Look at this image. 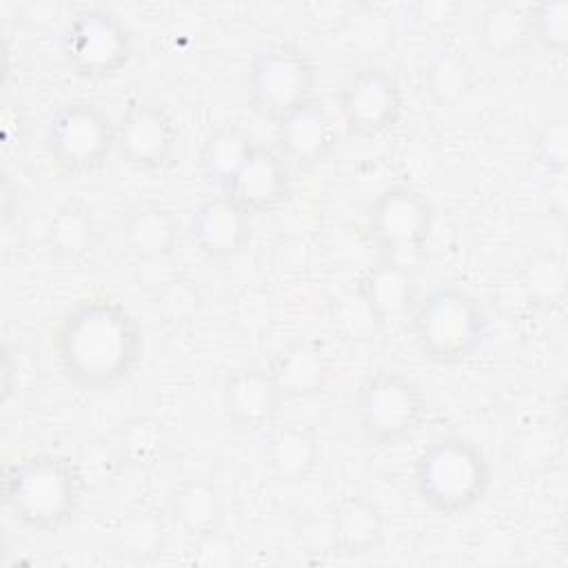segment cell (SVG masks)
I'll list each match as a JSON object with an SVG mask.
<instances>
[{"label":"cell","instance_id":"cell-1","mask_svg":"<svg viewBox=\"0 0 568 568\" xmlns=\"http://www.w3.org/2000/svg\"><path fill=\"white\" fill-rule=\"evenodd\" d=\"M51 348L71 384L84 390H109L124 384L140 366L144 335L122 302L91 295L58 317Z\"/></svg>","mask_w":568,"mask_h":568},{"label":"cell","instance_id":"cell-2","mask_svg":"<svg viewBox=\"0 0 568 568\" xmlns=\"http://www.w3.org/2000/svg\"><path fill=\"white\" fill-rule=\"evenodd\" d=\"M82 493L73 457L60 453H31L2 468V504L29 530H60L75 515Z\"/></svg>","mask_w":568,"mask_h":568},{"label":"cell","instance_id":"cell-3","mask_svg":"<svg viewBox=\"0 0 568 568\" xmlns=\"http://www.w3.org/2000/svg\"><path fill=\"white\" fill-rule=\"evenodd\" d=\"M413 484L426 508L442 517H459L490 490L493 464L477 442L464 435H442L417 453Z\"/></svg>","mask_w":568,"mask_h":568},{"label":"cell","instance_id":"cell-4","mask_svg":"<svg viewBox=\"0 0 568 568\" xmlns=\"http://www.w3.org/2000/svg\"><path fill=\"white\" fill-rule=\"evenodd\" d=\"M410 333L424 359L437 366H457L484 348L490 317L468 291L437 286L417 300L410 313Z\"/></svg>","mask_w":568,"mask_h":568},{"label":"cell","instance_id":"cell-5","mask_svg":"<svg viewBox=\"0 0 568 568\" xmlns=\"http://www.w3.org/2000/svg\"><path fill=\"white\" fill-rule=\"evenodd\" d=\"M353 417L368 444L399 446L422 428L426 397L413 377L399 371H377L357 386Z\"/></svg>","mask_w":568,"mask_h":568},{"label":"cell","instance_id":"cell-6","mask_svg":"<svg viewBox=\"0 0 568 568\" xmlns=\"http://www.w3.org/2000/svg\"><path fill=\"white\" fill-rule=\"evenodd\" d=\"M315 84V62L293 42L264 44L246 64L244 89L248 104L260 118L273 124L313 100Z\"/></svg>","mask_w":568,"mask_h":568},{"label":"cell","instance_id":"cell-7","mask_svg":"<svg viewBox=\"0 0 568 568\" xmlns=\"http://www.w3.org/2000/svg\"><path fill=\"white\" fill-rule=\"evenodd\" d=\"M44 151L58 171L89 175L115 151V120L91 100L64 102L47 122Z\"/></svg>","mask_w":568,"mask_h":568},{"label":"cell","instance_id":"cell-8","mask_svg":"<svg viewBox=\"0 0 568 568\" xmlns=\"http://www.w3.org/2000/svg\"><path fill=\"white\" fill-rule=\"evenodd\" d=\"M67 69L91 82L120 75L135 55V42L129 27L104 7H84L75 11L60 42Z\"/></svg>","mask_w":568,"mask_h":568},{"label":"cell","instance_id":"cell-9","mask_svg":"<svg viewBox=\"0 0 568 568\" xmlns=\"http://www.w3.org/2000/svg\"><path fill=\"white\" fill-rule=\"evenodd\" d=\"M433 222V204L419 189L393 184L368 204L364 229L377 257L404 262L406 255H415L428 244Z\"/></svg>","mask_w":568,"mask_h":568},{"label":"cell","instance_id":"cell-10","mask_svg":"<svg viewBox=\"0 0 568 568\" xmlns=\"http://www.w3.org/2000/svg\"><path fill=\"white\" fill-rule=\"evenodd\" d=\"M337 111L344 129L355 138H377L395 129L404 111L397 78L379 67L366 64L348 75L339 89Z\"/></svg>","mask_w":568,"mask_h":568},{"label":"cell","instance_id":"cell-11","mask_svg":"<svg viewBox=\"0 0 568 568\" xmlns=\"http://www.w3.org/2000/svg\"><path fill=\"white\" fill-rule=\"evenodd\" d=\"M178 140L173 115L155 100H138L115 120V153L138 171L164 169L175 155Z\"/></svg>","mask_w":568,"mask_h":568},{"label":"cell","instance_id":"cell-12","mask_svg":"<svg viewBox=\"0 0 568 568\" xmlns=\"http://www.w3.org/2000/svg\"><path fill=\"white\" fill-rule=\"evenodd\" d=\"M286 397L266 366H244L222 384V413L235 430H266Z\"/></svg>","mask_w":568,"mask_h":568},{"label":"cell","instance_id":"cell-13","mask_svg":"<svg viewBox=\"0 0 568 568\" xmlns=\"http://www.w3.org/2000/svg\"><path fill=\"white\" fill-rule=\"evenodd\" d=\"M280 155L300 169L326 160L337 146V126L320 100H308L275 122Z\"/></svg>","mask_w":568,"mask_h":568},{"label":"cell","instance_id":"cell-14","mask_svg":"<svg viewBox=\"0 0 568 568\" xmlns=\"http://www.w3.org/2000/svg\"><path fill=\"white\" fill-rule=\"evenodd\" d=\"M189 235L195 248L209 260H231L251 240V213L233 197L220 193L204 200L189 220Z\"/></svg>","mask_w":568,"mask_h":568},{"label":"cell","instance_id":"cell-15","mask_svg":"<svg viewBox=\"0 0 568 568\" xmlns=\"http://www.w3.org/2000/svg\"><path fill=\"white\" fill-rule=\"evenodd\" d=\"M224 195L251 215L273 213L291 197V166L277 151L257 144Z\"/></svg>","mask_w":568,"mask_h":568},{"label":"cell","instance_id":"cell-16","mask_svg":"<svg viewBox=\"0 0 568 568\" xmlns=\"http://www.w3.org/2000/svg\"><path fill=\"white\" fill-rule=\"evenodd\" d=\"M357 295L368 317L379 326L410 315L419 300L408 266L390 257H377V262L362 273L357 280Z\"/></svg>","mask_w":568,"mask_h":568},{"label":"cell","instance_id":"cell-17","mask_svg":"<svg viewBox=\"0 0 568 568\" xmlns=\"http://www.w3.org/2000/svg\"><path fill=\"white\" fill-rule=\"evenodd\" d=\"M320 435L311 424H271L262 442L266 473L280 484H300L313 477L320 464Z\"/></svg>","mask_w":568,"mask_h":568},{"label":"cell","instance_id":"cell-18","mask_svg":"<svg viewBox=\"0 0 568 568\" xmlns=\"http://www.w3.org/2000/svg\"><path fill=\"white\" fill-rule=\"evenodd\" d=\"M286 399L320 397L333 377L331 355L313 339L284 344L266 366Z\"/></svg>","mask_w":568,"mask_h":568},{"label":"cell","instance_id":"cell-19","mask_svg":"<svg viewBox=\"0 0 568 568\" xmlns=\"http://www.w3.org/2000/svg\"><path fill=\"white\" fill-rule=\"evenodd\" d=\"M331 537L337 555L348 559L368 557L386 539V515L366 495H344L331 510Z\"/></svg>","mask_w":568,"mask_h":568},{"label":"cell","instance_id":"cell-20","mask_svg":"<svg viewBox=\"0 0 568 568\" xmlns=\"http://www.w3.org/2000/svg\"><path fill=\"white\" fill-rule=\"evenodd\" d=\"M122 242L140 262L169 260L180 244V222L171 209L155 202H142L126 213Z\"/></svg>","mask_w":568,"mask_h":568},{"label":"cell","instance_id":"cell-21","mask_svg":"<svg viewBox=\"0 0 568 568\" xmlns=\"http://www.w3.org/2000/svg\"><path fill=\"white\" fill-rule=\"evenodd\" d=\"M100 240L102 233L95 213L78 200L60 204L44 226V246L58 262L73 264L87 260L95 253Z\"/></svg>","mask_w":568,"mask_h":568},{"label":"cell","instance_id":"cell-22","mask_svg":"<svg viewBox=\"0 0 568 568\" xmlns=\"http://www.w3.org/2000/svg\"><path fill=\"white\" fill-rule=\"evenodd\" d=\"M171 519L191 537L222 530L226 519V499L217 484L206 477H189L175 484L169 495Z\"/></svg>","mask_w":568,"mask_h":568},{"label":"cell","instance_id":"cell-23","mask_svg":"<svg viewBox=\"0 0 568 568\" xmlns=\"http://www.w3.org/2000/svg\"><path fill=\"white\" fill-rule=\"evenodd\" d=\"M255 146L257 142L246 129L237 124L215 126L213 131H209L200 149L202 175L222 193H226V189L242 171Z\"/></svg>","mask_w":568,"mask_h":568},{"label":"cell","instance_id":"cell-24","mask_svg":"<svg viewBox=\"0 0 568 568\" xmlns=\"http://www.w3.org/2000/svg\"><path fill=\"white\" fill-rule=\"evenodd\" d=\"M124 468L149 470L164 462L171 444L169 426L155 415H131L113 433Z\"/></svg>","mask_w":568,"mask_h":568},{"label":"cell","instance_id":"cell-25","mask_svg":"<svg viewBox=\"0 0 568 568\" xmlns=\"http://www.w3.org/2000/svg\"><path fill=\"white\" fill-rule=\"evenodd\" d=\"M166 544V521L153 508H135L122 515L113 528L115 552L138 566L155 564Z\"/></svg>","mask_w":568,"mask_h":568},{"label":"cell","instance_id":"cell-26","mask_svg":"<svg viewBox=\"0 0 568 568\" xmlns=\"http://www.w3.org/2000/svg\"><path fill=\"white\" fill-rule=\"evenodd\" d=\"M475 36L481 49L493 58H513L530 42L524 7L499 0L486 4L475 20Z\"/></svg>","mask_w":568,"mask_h":568},{"label":"cell","instance_id":"cell-27","mask_svg":"<svg viewBox=\"0 0 568 568\" xmlns=\"http://www.w3.org/2000/svg\"><path fill=\"white\" fill-rule=\"evenodd\" d=\"M530 42L546 53L564 55L568 49V2L539 0L524 7Z\"/></svg>","mask_w":568,"mask_h":568},{"label":"cell","instance_id":"cell-28","mask_svg":"<svg viewBox=\"0 0 568 568\" xmlns=\"http://www.w3.org/2000/svg\"><path fill=\"white\" fill-rule=\"evenodd\" d=\"M78 475L82 479L84 490H100L115 481V477L124 470L122 457L113 437H91L78 446L73 457Z\"/></svg>","mask_w":568,"mask_h":568},{"label":"cell","instance_id":"cell-29","mask_svg":"<svg viewBox=\"0 0 568 568\" xmlns=\"http://www.w3.org/2000/svg\"><path fill=\"white\" fill-rule=\"evenodd\" d=\"M153 308L158 317L173 328L191 324L202 308V293L191 277L175 275L155 291Z\"/></svg>","mask_w":568,"mask_h":568},{"label":"cell","instance_id":"cell-30","mask_svg":"<svg viewBox=\"0 0 568 568\" xmlns=\"http://www.w3.org/2000/svg\"><path fill=\"white\" fill-rule=\"evenodd\" d=\"M470 64L464 51L444 49L439 51L428 69H426V84L430 95L437 102H453L470 87Z\"/></svg>","mask_w":568,"mask_h":568},{"label":"cell","instance_id":"cell-31","mask_svg":"<svg viewBox=\"0 0 568 568\" xmlns=\"http://www.w3.org/2000/svg\"><path fill=\"white\" fill-rule=\"evenodd\" d=\"M532 160L546 175L566 173L568 166V124L564 118H550L532 140Z\"/></svg>","mask_w":568,"mask_h":568},{"label":"cell","instance_id":"cell-32","mask_svg":"<svg viewBox=\"0 0 568 568\" xmlns=\"http://www.w3.org/2000/svg\"><path fill=\"white\" fill-rule=\"evenodd\" d=\"M564 266L552 255H541L530 262L524 273V286L532 304L555 306L564 300Z\"/></svg>","mask_w":568,"mask_h":568},{"label":"cell","instance_id":"cell-33","mask_svg":"<svg viewBox=\"0 0 568 568\" xmlns=\"http://www.w3.org/2000/svg\"><path fill=\"white\" fill-rule=\"evenodd\" d=\"M193 559H195V564L209 566V568L211 566L222 568V566L240 564L235 544L222 530L195 537L193 539Z\"/></svg>","mask_w":568,"mask_h":568},{"label":"cell","instance_id":"cell-34","mask_svg":"<svg viewBox=\"0 0 568 568\" xmlns=\"http://www.w3.org/2000/svg\"><path fill=\"white\" fill-rule=\"evenodd\" d=\"M544 202L550 213V217L564 222L566 209H568V186H566V173L546 175L544 182Z\"/></svg>","mask_w":568,"mask_h":568}]
</instances>
